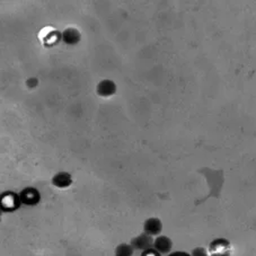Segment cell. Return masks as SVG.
<instances>
[{"mask_svg": "<svg viewBox=\"0 0 256 256\" xmlns=\"http://www.w3.org/2000/svg\"><path fill=\"white\" fill-rule=\"evenodd\" d=\"M154 240L152 236L147 235V234H141V235L134 237L131 240V246L134 247V250H142L146 252L150 248H154Z\"/></svg>", "mask_w": 256, "mask_h": 256, "instance_id": "obj_1", "label": "cell"}, {"mask_svg": "<svg viewBox=\"0 0 256 256\" xmlns=\"http://www.w3.org/2000/svg\"><path fill=\"white\" fill-rule=\"evenodd\" d=\"M20 198L15 193L7 192L4 193L2 196V210L6 211H12L18 208L20 204Z\"/></svg>", "mask_w": 256, "mask_h": 256, "instance_id": "obj_2", "label": "cell"}, {"mask_svg": "<svg viewBox=\"0 0 256 256\" xmlns=\"http://www.w3.org/2000/svg\"><path fill=\"white\" fill-rule=\"evenodd\" d=\"M162 224L160 219L158 218H149L144 222V232L149 236H157L162 232Z\"/></svg>", "mask_w": 256, "mask_h": 256, "instance_id": "obj_3", "label": "cell"}, {"mask_svg": "<svg viewBox=\"0 0 256 256\" xmlns=\"http://www.w3.org/2000/svg\"><path fill=\"white\" fill-rule=\"evenodd\" d=\"M20 202L24 203L26 206H34L40 201V194L38 192V190L32 188H28L23 190L20 194Z\"/></svg>", "mask_w": 256, "mask_h": 256, "instance_id": "obj_4", "label": "cell"}, {"mask_svg": "<svg viewBox=\"0 0 256 256\" xmlns=\"http://www.w3.org/2000/svg\"><path fill=\"white\" fill-rule=\"evenodd\" d=\"M154 248H155L158 253L162 254H168L173 248V242L170 238L167 236H158L155 242H154Z\"/></svg>", "mask_w": 256, "mask_h": 256, "instance_id": "obj_5", "label": "cell"}, {"mask_svg": "<svg viewBox=\"0 0 256 256\" xmlns=\"http://www.w3.org/2000/svg\"><path fill=\"white\" fill-rule=\"evenodd\" d=\"M97 94L100 96H111L116 90V84L111 80H102L97 86Z\"/></svg>", "mask_w": 256, "mask_h": 256, "instance_id": "obj_6", "label": "cell"}, {"mask_svg": "<svg viewBox=\"0 0 256 256\" xmlns=\"http://www.w3.org/2000/svg\"><path fill=\"white\" fill-rule=\"evenodd\" d=\"M72 176L68 173H58L56 175H54V178H52V183H54V186L56 188H68L70 184H72Z\"/></svg>", "mask_w": 256, "mask_h": 256, "instance_id": "obj_7", "label": "cell"}, {"mask_svg": "<svg viewBox=\"0 0 256 256\" xmlns=\"http://www.w3.org/2000/svg\"><path fill=\"white\" fill-rule=\"evenodd\" d=\"M79 38H80V35H79V32L77 30L74 28H68L66 30L64 34H62V38L64 43L67 44H74L79 41Z\"/></svg>", "mask_w": 256, "mask_h": 256, "instance_id": "obj_8", "label": "cell"}, {"mask_svg": "<svg viewBox=\"0 0 256 256\" xmlns=\"http://www.w3.org/2000/svg\"><path fill=\"white\" fill-rule=\"evenodd\" d=\"M134 247L130 244H120L116 248L114 256H134Z\"/></svg>", "mask_w": 256, "mask_h": 256, "instance_id": "obj_9", "label": "cell"}, {"mask_svg": "<svg viewBox=\"0 0 256 256\" xmlns=\"http://www.w3.org/2000/svg\"><path fill=\"white\" fill-rule=\"evenodd\" d=\"M191 256H208V253L203 247H196L192 250Z\"/></svg>", "mask_w": 256, "mask_h": 256, "instance_id": "obj_10", "label": "cell"}, {"mask_svg": "<svg viewBox=\"0 0 256 256\" xmlns=\"http://www.w3.org/2000/svg\"><path fill=\"white\" fill-rule=\"evenodd\" d=\"M141 256H160V254L155 248H150L146 252H142Z\"/></svg>", "mask_w": 256, "mask_h": 256, "instance_id": "obj_11", "label": "cell"}, {"mask_svg": "<svg viewBox=\"0 0 256 256\" xmlns=\"http://www.w3.org/2000/svg\"><path fill=\"white\" fill-rule=\"evenodd\" d=\"M168 256H191V254L185 253V252H174V253L170 254Z\"/></svg>", "mask_w": 256, "mask_h": 256, "instance_id": "obj_12", "label": "cell"}]
</instances>
